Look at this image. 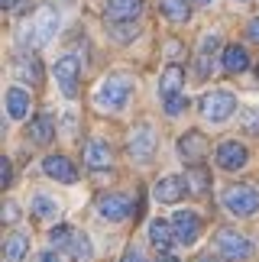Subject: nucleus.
<instances>
[{"label":"nucleus","mask_w":259,"mask_h":262,"mask_svg":"<svg viewBox=\"0 0 259 262\" xmlns=\"http://www.w3.org/2000/svg\"><path fill=\"white\" fill-rule=\"evenodd\" d=\"M130 94H133V78L130 75H111L94 91V104L101 110H123Z\"/></svg>","instance_id":"2"},{"label":"nucleus","mask_w":259,"mask_h":262,"mask_svg":"<svg viewBox=\"0 0 259 262\" xmlns=\"http://www.w3.org/2000/svg\"><path fill=\"white\" fill-rule=\"evenodd\" d=\"M185 185H188V191H191V194H204V191L211 188V175H207L201 165H191V168L185 172Z\"/></svg>","instance_id":"25"},{"label":"nucleus","mask_w":259,"mask_h":262,"mask_svg":"<svg viewBox=\"0 0 259 262\" xmlns=\"http://www.w3.org/2000/svg\"><path fill=\"white\" fill-rule=\"evenodd\" d=\"M159 94H162V104L178 97V94H185V72L178 65H168L162 72V78H159Z\"/></svg>","instance_id":"15"},{"label":"nucleus","mask_w":259,"mask_h":262,"mask_svg":"<svg viewBox=\"0 0 259 262\" xmlns=\"http://www.w3.org/2000/svg\"><path fill=\"white\" fill-rule=\"evenodd\" d=\"M250 68V55H246L243 46H227L224 49V72L227 75H240Z\"/></svg>","instance_id":"19"},{"label":"nucleus","mask_w":259,"mask_h":262,"mask_svg":"<svg viewBox=\"0 0 259 262\" xmlns=\"http://www.w3.org/2000/svg\"><path fill=\"white\" fill-rule=\"evenodd\" d=\"M214 243H217V253H221L227 262H243V259L253 256V243L243 233L230 230V227L217 230V239H214Z\"/></svg>","instance_id":"3"},{"label":"nucleus","mask_w":259,"mask_h":262,"mask_svg":"<svg viewBox=\"0 0 259 262\" xmlns=\"http://www.w3.org/2000/svg\"><path fill=\"white\" fill-rule=\"evenodd\" d=\"M16 217H19V207L13 204V201H7V204H4V220H7V224H13Z\"/></svg>","instance_id":"32"},{"label":"nucleus","mask_w":259,"mask_h":262,"mask_svg":"<svg viewBox=\"0 0 259 262\" xmlns=\"http://www.w3.org/2000/svg\"><path fill=\"white\" fill-rule=\"evenodd\" d=\"M26 249H29V236L26 233H10L4 239V256H7V262H23Z\"/></svg>","instance_id":"24"},{"label":"nucleus","mask_w":259,"mask_h":262,"mask_svg":"<svg viewBox=\"0 0 259 262\" xmlns=\"http://www.w3.org/2000/svg\"><path fill=\"white\" fill-rule=\"evenodd\" d=\"M78 78H81V65H78L75 55H65L55 62V81L62 88L65 97H75L78 94Z\"/></svg>","instance_id":"7"},{"label":"nucleus","mask_w":259,"mask_h":262,"mask_svg":"<svg viewBox=\"0 0 259 262\" xmlns=\"http://www.w3.org/2000/svg\"><path fill=\"white\" fill-rule=\"evenodd\" d=\"M159 10H162V16L172 19V23H185L188 13H191V10H188V0H162Z\"/></svg>","instance_id":"26"},{"label":"nucleus","mask_w":259,"mask_h":262,"mask_svg":"<svg viewBox=\"0 0 259 262\" xmlns=\"http://www.w3.org/2000/svg\"><path fill=\"white\" fill-rule=\"evenodd\" d=\"M55 33H58V13H55V7H36L33 19L19 26V42L29 46V49H39V46L52 42Z\"/></svg>","instance_id":"1"},{"label":"nucleus","mask_w":259,"mask_h":262,"mask_svg":"<svg viewBox=\"0 0 259 262\" xmlns=\"http://www.w3.org/2000/svg\"><path fill=\"white\" fill-rule=\"evenodd\" d=\"M62 253L72 259V262H84V259H91V239H88L84 233H72V239H68V246L62 249Z\"/></svg>","instance_id":"22"},{"label":"nucleus","mask_w":259,"mask_h":262,"mask_svg":"<svg viewBox=\"0 0 259 262\" xmlns=\"http://www.w3.org/2000/svg\"><path fill=\"white\" fill-rule=\"evenodd\" d=\"M250 39H253V42H259V16L250 23Z\"/></svg>","instance_id":"34"},{"label":"nucleus","mask_w":259,"mask_h":262,"mask_svg":"<svg viewBox=\"0 0 259 262\" xmlns=\"http://www.w3.org/2000/svg\"><path fill=\"white\" fill-rule=\"evenodd\" d=\"M143 4L146 0H107L104 16L111 19V23H133V19L143 13Z\"/></svg>","instance_id":"11"},{"label":"nucleus","mask_w":259,"mask_h":262,"mask_svg":"<svg viewBox=\"0 0 259 262\" xmlns=\"http://www.w3.org/2000/svg\"><path fill=\"white\" fill-rule=\"evenodd\" d=\"M243 126L250 133H259V110H243Z\"/></svg>","instance_id":"30"},{"label":"nucleus","mask_w":259,"mask_h":262,"mask_svg":"<svg viewBox=\"0 0 259 262\" xmlns=\"http://www.w3.org/2000/svg\"><path fill=\"white\" fill-rule=\"evenodd\" d=\"M159 262H178L175 256H168V253H162V256H159Z\"/></svg>","instance_id":"36"},{"label":"nucleus","mask_w":259,"mask_h":262,"mask_svg":"<svg viewBox=\"0 0 259 262\" xmlns=\"http://www.w3.org/2000/svg\"><path fill=\"white\" fill-rule=\"evenodd\" d=\"M224 207L230 210L233 217H250L259 210V194L253 185H233L224 191Z\"/></svg>","instance_id":"4"},{"label":"nucleus","mask_w":259,"mask_h":262,"mask_svg":"<svg viewBox=\"0 0 259 262\" xmlns=\"http://www.w3.org/2000/svg\"><path fill=\"white\" fill-rule=\"evenodd\" d=\"M29 139H33L36 146H46L55 139V120L52 114H39L33 123H29Z\"/></svg>","instance_id":"17"},{"label":"nucleus","mask_w":259,"mask_h":262,"mask_svg":"<svg viewBox=\"0 0 259 262\" xmlns=\"http://www.w3.org/2000/svg\"><path fill=\"white\" fill-rule=\"evenodd\" d=\"M42 172H46L49 178L62 181V185H75V181H78V168H75L72 162H68L65 156H46Z\"/></svg>","instance_id":"14"},{"label":"nucleus","mask_w":259,"mask_h":262,"mask_svg":"<svg viewBox=\"0 0 259 262\" xmlns=\"http://www.w3.org/2000/svg\"><path fill=\"white\" fill-rule=\"evenodd\" d=\"M149 239H153V246L159 249V253H168L178 239H175V230H172V220H153L149 224Z\"/></svg>","instance_id":"16"},{"label":"nucleus","mask_w":259,"mask_h":262,"mask_svg":"<svg viewBox=\"0 0 259 262\" xmlns=\"http://www.w3.org/2000/svg\"><path fill=\"white\" fill-rule=\"evenodd\" d=\"M72 233H75V227H55L52 233H49V243H52V249H65L68 246V239H72Z\"/></svg>","instance_id":"28"},{"label":"nucleus","mask_w":259,"mask_h":262,"mask_svg":"<svg viewBox=\"0 0 259 262\" xmlns=\"http://www.w3.org/2000/svg\"><path fill=\"white\" fill-rule=\"evenodd\" d=\"M39 262H58V253H55V249H49V253L39 256Z\"/></svg>","instance_id":"35"},{"label":"nucleus","mask_w":259,"mask_h":262,"mask_svg":"<svg viewBox=\"0 0 259 262\" xmlns=\"http://www.w3.org/2000/svg\"><path fill=\"white\" fill-rule=\"evenodd\" d=\"M156 149V129L149 123H139L133 133H130V156L136 159V162H146L149 156H153Z\"/></svg>","instance_id":"9"},{"label":"nucleus","mask_w":259,"mask_h":262,"mask_svg":"<svg viewBox=\"0 0 259 262\" xmlns=\"http://www.w3.org/2000/svg\"><path fill=\"white\" fill-rule=\"evenodd\" d=\"M7 114H10V120H23L29 114V94L23 88H10L7 91Z\"/></svg>","instance_id":"20"},{"label":"nucleus","mask_w":259,"mask_h":262,"mask_svg":"<svg viewBox=\"0 0 259 262\" xmlns=\"http://www.w3.org/2000/svg\"><path fill=\"white\" fill-rule=\"evenodd\" d=\"M204 152H207V139H204V133H198V129H191V133H185L178 139V156H182L185 162L198 165L204 159Z\"/></svg>","instance_id":"13"},{"label":"nucleus","mask_w":259,"mask_h":262,"mask_svg":"<svg viewBox=\"0 0 259 262\" xmlns=\"http://www.w3.org/2000/svg\"><path fill=\"white\" fill-rule=\"evenodd\" d=\"M172 230H175V239L182 246H191L198 236H201V217L195 210H175L172 214Z\"/></svg>","instance_id":"6"},{"label":"nucleus","mask_w":259,"mask_h":262,"mask_svg":"<svg viewBox=\"0 0 259 262\" xmlns=\"http://www.w3.org/2000/svg\"><path fill=\"white\" fill-rule=\"evenodd\" d=\"M10 181H13V168H10V159H4V162H0V185H10Z\"/></svg>","instance_id":"31"},{"label":"nucleus","mask_w":259,"mask_h":262,"mask_svg":"<svg viewBox=\"0 0 259 262\" xmlns=\"http://www.w3.org/2000/svg\"><path fill=\"white\" fill-rule=\"evenodd\" d=\"M130 210H133V201H130L126 194H101L97 198V214H101L104 220H111V224L126 220Z\"/></svg>","instance_id":"8"},{"label":"nucleus","mask_w":259,"mask_h":262,"mask_svg":"<svg viewBox=\"0 0 259 262\" xmlns=\"http://www.w3.org/2000/svg\"><path fill=\"white\" fill-rule=\"evenodd\" d=\"M0 7H4V10H10V7H16V0H0Z\"/></svg>","instance_id":"37"},{"label":"nucleus","mask_w":259,"mask_h":262,"mask_svg":"<svg viewBox=\"0 0 259 262\" xmlns=\"http://www.w3.org/2000/svg\"><path fill=\"white\" fill-rule=\"evenodd\" d=\"M120 262H146V256H143V253H139V249H136V246H130V249H126V253H123V259H120Z\"/></svg>","instance_id":"33"},{"label":"nucleus","mask_w":259,"mask_h":262,"mask_svg":"<svg viewBox=\"0 0 259 262\" xmlns=\"http://www.w3.org/2000/svg\"><path fill=\"white\" fill-rule=\"evenodd\" d=\"M84 165L88 168H107L111 165V146L101 143V139H91L84 146Z\"/></svg>","instance_id":"18"},{"label":"nucleus","mask_w":259,"mask_h":262,"mask_svg":"<svg viewBox=\"0 0 259 262\" xmlns=\"http://www.w3.org/2000/svg\"><path fill=\"white\" fill-rule=\"evenodd\" d=\"M217 46H221V39H217V36H204V39H201V55H198V78H207V75H211Z\"/></svg>","instance_id":"21"},{"label":"nucleus","mask_w":259,"mask_h":262,"mask_svg":"<svg viewBox=\"0 0 259 262\" xmlns=\"http://www.w3.org/2000/svg\"><path fill=\"white\" fill-rule=\"evenodd\" d=\"M195 4H211V0H195Z\"/></svg>","instance_id":"38"},{"label":"nucleus","mask_w":259,"mask_h":262,"mask_svg":"<svg viewBox=\"0 0 259 262\" xmlns=\"http://www.w3.org/2000/svg\"><path fill=\"white\" fill-rule=\"evenodd\" d=\"M185 107H188V97H185V94H178V97H172V100H165V114H168V117H178Z\"/></svg>","instance_id":"29"},{"label":"nucleus","mask_w":259,"mask_h":262,"mask_svg":"<svg viewBox=\"0 0 259 262\" xmlns=\"http://www.w3.org/2000/svg\"><path fill=\"white\" fill-rule=\"evenodd\" d=\"M33 217H39V220L58 217V201L49 198V194H36V198H33Z\"/></svg>","instance_id":"27"},{"label":"nucleus","mask_w":259,"mask_h":262,"mask_svg":"<svg viewBox=\"0 0 259 262\" xmlns=\"http://www.w3.org/2000/svg\"><path fill=\"white\" fill-rule=\"evenodd\" d=\"M201 117L211 120V123H224L227 117L236 110V97L230 94V91H211V94L201 97Z\"/></svg>","instance_id":"5"},{"label":"nucleus","mask_w":259,"mask_h":262,"mask_svg":"<svg viewBox=\"0 0 259 262\" xmlns=\"http://www.w3.org/2000/svg\"><path fill=\"white\" fill-rule=\"evenodd\" d=\"M250 162V152H246L243 143H236V139H227V143L217 146V165L227 168V172H236V168H243Z\"/></svg>","instance_id":"10"},{"label":"nucleus","mask_w":259,"mask_h":262,"mask_svg":"<svg viewBox=\"0 0 259 262\" xmlns=\"http://www.w3.org/2000/svg\"><path fill=\"white\" fill-rule=\"evenodd\" d=\"M13 72L23 78V81H29V84H39L42 81V68H39V62L33 55H19L16 62H13Z\"/></svg>","instance_id":"23"},{"label":"nucleus","mask_w":259,"mask_h":262,"mask_svg":"<svg viewBox=\"0 0 259 262\" xmlns=\"http://www.w3.org/2000/svg\"><path fill=\"white\" fill-rule=\"evenodd\" d=\"M185 191H188L185 178H178V175H165V178H159V181H156L153 198L159 201V204H175V201H182Z\"/></svg>","instance_id":"12"}]
</instances>
